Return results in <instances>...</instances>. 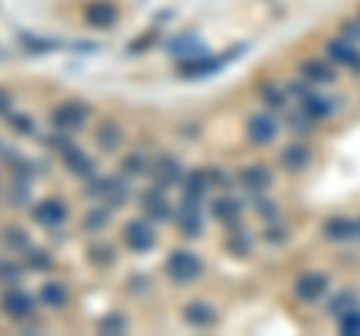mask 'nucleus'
Masks as SVG:
<instances>
[{
	"label": "nucleus",
	"mask_w": 360,
	"mask_h": 336,
	"mask_svg": "<svg viewBox=\"0 0 360 336\" xmlns=\"http://www.w3.org/2000/svg\"><path fill=\"white\" fill-rule=\"evenodd\" d=\"M285 91H288V96L297 99V108H300L312 123H324V120L333 117V111H336L333 99L324 96V93H319L309 82H303V84H300V82H291Z\"/></svg>",
	"instance_id": "obj_1"
},
{
	"label": "nucleus",
	"mask_w": 360,
	"mask_h": 336,
	"mask_svg": "<svg viewBox=\"0 0 360 336\" xmlns=\"http://www.w3.org/2000/svg\"><path fill=\"white\" fill-rule=\"evenodd\" d=\"M162 271L174 285H189L205 273V259L195 255L193 250H174V252H168Z\"/></svg>",
	"instance_id": "obj_2"
},
{
	"label": "nucleus",
	"mask_w": 360,
	"mask_h": 336,
	"mask_svg": "<svg viewBox=\"0 0 360 336\" xmlns=\"http://www.w3.org/2000/svg\"><path fill=\"white\" fill-rule=\"evenodd\" d=\"M324 58H328L336 70H348L354 78H360V46L348 37H330L324 42Z\"/></svg>",
	"instance_id": "obj_3"
},
{
	"label": "nucleus",
	"mask_w": 360,
	"mask_h": 336,
	"mask_svg": "<svg viewBox=\"0 0 360 336\" xmlns=\"http://www.w3.org/2000/svg\"><path fill=\"white\" fill-rule=\"evenodd\" d=\"M90 117V105L82 103V99H63L60 105L51 108V127L60 132H75L82 129Z\"/></svg>",
	"instance_id": "obj_4"
},
{
	"label": "nucleus",
	"mask_w": 360,
	"mask_h": 336,
	"mask_svg": "<svg viewBox=\"0 0 360 336\" xmlns=\"http://www.w3.org/2000/svg\"><path fill=\"white\" fill-rule=\"evenodd\" d=\"M225 60H231L229 54H195V58H186L180 60L177 66V75L186 78V82H198V78H207V75H217Z\"/></svg>",
	"instance_id": "obj_5"
},
{
	"label": "nucleus",
	"mask_w": 360,
	"mask_h": 336,
	"mask_svg": "<svg viewBox=\"0 0 360 336\" xmlns=\"http://www.w3.org/2000/svg\"><path fill=\"white\" fill-rule=\"evenodd\" d=\"M279 136V120L274 117V111H258V115L246 117V141L255 148H267Z\"/></svg>",
	"instance_id": "obj_6"
},
{
	"label": "nucleus",
	"mask_w": 360,
	"mask_h": 336,
	"mask_svg": "<svg viewBox=\"0 0 360 336\" xmlns=\"http://www.w3.org/2000/svg\"><path fill=\"white\" fill-rule=\"evenodd\" d=\"M291 291H295V297L300 300V304H319V300L330 291V276L321 273V271L300 273L295 279V285H291Z\"/></svg>",
	"instance_id": "obj_7"
},
{
	"label": "nucleus",
	"mask_w": 360,
	"mask_h": 336,
	"mask_svg": "<svg viewBox=\"0 0 360 336\" xmlns=\"http://www.w3.org/2000/svg\"><path fill=\"white\" fill-rule=\"evenodd\" d=\"M238 183L246 195H267V189L274 186V172L264 162H250L238 172Z\"/></svg>",
	"instance_id": "obj_8"
},
{
	"label": "nucleus",
	"mask_w": 360,
	"mask_h": 336,
	"mask_svg": "<svg viewBox=\"0 0 360 336\" xmlns=\"http://www.w3.org/2000/svg\"><path fill=\"white\" fill-rule=\"evenodd\" d=\"M123 243L129 246L132 252H150L156 246V231L150 226L148 217H139V219H129L127 226H123Z\"/></svg>",
	"instance_id": "obj_9"
},
{
	"label": "nucleus",
	"mask_w": 360,
	"mask_h": 336,
	"mask_svg": "<svg viewBox=\"0 0 360 336\" xmlns=\"http://www.w3.org/2000/svg\"><path fill=\"white\" fill-rule=\"evenodd\" d=\"M82 18H84L87 27L108 30L120 21V9H117V4H111V0H87L84 9H82Z\"/></svg>",
	"instance_id": "obj_10"
},
{
	"label": "nucleus",
	"mask_w": 360,
	"mask_h": 336,
	"mask_svg": "<svg viewBox=\"0 0 360 336\" xmlns=\"http://www.w3.org/2000/svg\"><path fill=\"white\" fill-rule=\"evenodd\" d=\"M297 70H300L303 82H309L312 87H330V84H336V78H340L336 66L328 58H307V60H300Z\"/></svg>",
	"instance_id": "obj_11"
},
{
	"label": "nucleus",
	"mask_w": 360,
	"mask_h": 336,
	"mask_svg": "<svg viewBox=\"0 0 360 336\" xmlns=\"http://www.w3.org/2000/svg\"><path fill=\"white\" fill-rule=\"evenodd\" d=\"M30 217L37 226H45V228H54V226H60V222H66V217H70V207H66V201L63 198H39L37 205L30 207Z\"/></svg>",
	"instance_id": "obj_12"
},
{
	"label": "nucleus",
	"mask_w": 360,
	"mask_h": 336,
	"mask_svg": "<svg viewBox=\"0 0 360 336\" xmlns=\"http://www.w3.org/2000/svg\"><path fill=\"white\" fill-rule=\"evenodd\" d=\"M201 201H189V198H184L180 201V207H177V228H180V234L184 238H189V240H195L201 231H205V214H201Z\"/></svg>",
	"instance_id": "obj_13"
},
{
	"label": "nucleus",
	"mask_w": 360,
	"mask_h": 336,
	"mask_svg": "<svg viewBox=\"0 0 360 336\" xmlns=\"http://www.w3.org/2000/svg\"><path fill=\"white\" fill-rule=\"evenodd\" d=\"M321 238L328 243H352L357 240V219L345 214H333L321 222Z\"/></svg>",
	"instance_id": "obj_14"
},
{
	"label": "nucleus",
	"mask_w": 360,
	"mask_h": 336,
	"mask_svg": "<svg viewBox=\"0 0 360 336\" xmlns=\"http://www.w3.org/2000/svg\"><path fill=\"white\" fill-rule=\"evenodd\" d=\"M0 309H4V316L13 318V321H27L33 316V309H37V304H33V297L27 291L6 288L4 297H0Z\"/></svg>",
	"instance_id": "obj_15"
},
{
	"label": "nucleus",
	"mask_w": 360,
	"mask_h": 336,
	"mask_svg": "<svg viewBox=\"0 0 360 336\" xmlns=\"http://www.w3.org/2000/svg\"><path fill=\"white\" fill-rule=\"evenodd\" d=\"M184 177H186V172H184V165H180V160L177 156H172V153H160L153 160V186H162V189H168V186H177V183H184Z\"/></svg>",
	"instance_id": "obj_16"
},
{
	"label": "nucleus",
	"mask_w": 360,
	"mask_h": 336,
	"mask_svg": "<svg viewBox=\"0 0 360 336\" xmlns=\"http://www.w3.org/2000/svg\"><path fill=\"white\" fill-rule=\"evenodd\" d=\"M210 214H213L217 222H222L225 228H234V226H240L243 222V201L238 195L225 193V195L210 201Z\"/></svg>",
	"instance_id": "obj_17"
},
{
	"label": "nucleus",
	"mask_w": 360,
	"mask_h": 336,
	"mask_svg": "<svg viewBox=\"0 0 360 336\" xmlns=\"http://www.w3.org/2000/svg\"><path fill=\"white\" fill-rule=\"evenodd\" d=\"M312 162V148L307 141H291L285 144L283 150H279V168L288 174H300V172H307Z\"/></svg>",
	"instance_id": "obj_18"
},
{
	"label": "nucleus",
	"mask_w": 360,
	"mask_h": 336,
	"mask_svg": "<svg viewBox=\"0 0 360 336\" xmlns=\"http://www.w3.org/2000/svg\"><path fill=\"white\" fill-rule=\"evenodd\" d=\"M141 210H144V217H148L150 222L153 219L156 222H165V219L174 217V207H172V201H168L162 186H150L148 193L141 195Z\"/></svg>",
	"instance_id": "obj_19"
},
{
	"label": "nucleus",
	"mask_w": 360,
	"mask_h": 336,
	"mask_svg": "<svg viewBox=\"0 0 360 336\" xmlns=\"http://www.w3.org/2000/svg\"><path fill=\"white\" fill-rule=\"evenodd\" d=\"M180 316H184V321L189 324V328H195V330H210L213 324L219 321L217 309H213L207 300H189V304L180 309Z\"/></svg>",
	"instance_id": "obj_20"
},
{
	"label": "nucleus",
	"mask_w": 360,
	"mask_h": 336,
	"mask_svg": "<svg viewBox=\"0 0 360 336\" xmlns=\"http://www.w3.org/2000/svg\"><path fill=\"white\" fill-rule=\"evenodd\" d=\"M180 189H184V198L189 201H201L205 205V195L210 193V181H207V172H189L184 177V183H180Z\"/></svg>",
	"instance_id": "obj_21"
},
{
	"label": "nucleus",
	"mask_w": 360,
	"mask_h": 336,
	"mask_svg": "<svg viewBox=\"0 0 360 336\" xmlns=\"http://www.w3.org/2000/svg\"><path fill=\"white\" fill-rule=\"evenodd\" d=\"M63 156V162H66V172L70 174H75V177H94V160H90V156L84 153V150H78L75 144L66 153H60Z\"/></svg>",
	"instance_id": "obj_22"
},
{
	"label": "nucleus",
	"mask_w": 360,
	"mask_h": 336,
	"mask_svg": "<svg viewBox=\"0 0 360 336\" xmlns=\"http://www.w3.org/2000/svg\"><path fill=\"white\" fill-rule=\"evenodd\" d=\"M252 246H255V238H252L250 231H243L240 226L229 228V238H225V250H229L234 259H246V255L252 252Z\"/></svg>",
	"instance_id": "obj_23"
},
{
	"label": "nucleus",
	"mask_w": 360,
	"mask_h": 336,
	"mask_svg": "<svg viewBox=\"0 0 360 336\" xmlns=\"http://www.w3.org/2000/svg\"><path fill=\"white\" fill-rule=\"evenodd\" d=\"M39 304L49 306V309H63L66 304H70V288H66V283H45L39 288Z\"/></svg>",
	"instance_id": "obj_24"
},
{
	"label": "nucleus",
	"mask_w": 360,
	"mask_h": 336,
	"mask_svg": "<svg viewBox=\"0 0 360 336\" xmlns=\"http://www.w3.org/2000/svg\"><path fill=\"white\" fill-rule=\"evenodd\" d=\"M258 99L267 105V111H283L288 105V91L274 82H262L258 84Z\"/></svg>",
	"instance_id": "obj_25"
},
{
	"label": "nucleus",
	"mask_w": 360,
	"mask_h": 336,
	"mask_svg": "<svg viewBox=\"0 0 360 336\" xmlns=\"http://www.w3.org/2000/svg\"><path fill=\"white\" fill-rule=\"evenodd\" d=\"M120 141H123V132L117 127V120H103L96 127V144L103 150H117L120 148Z\"/></svg>",
	"instance_id": "obj_26"
},
{
	"label": "nucleus",
	"mask_w": 360,
	"mask_h": 336,
	"mask_svg": "<svg viewBox=\"0 0 360 336\" xmlns=\"http://www.w3.org/2000/svg\"><path fill=\"white\" fill-rule=\"evenodd\" d=\"M354 306H360L357 291L345 288V291H340V295H333V297H330V304H328V316H330V318H340V316H345V312H348V309H354Z\"/></svg>",
	"instance_id": "obj_27"
},
{
	"label": "nucleus",
	"mask_w": 360,
	"mask_h": 336,
	"mask_svg": "<svg viewBox=\"0 0 360 336\" xmlns=\"http://www.w3.org/2000/svg\"><path fill=\"white\" fill-rule=\"evenodd\" d=\"M252 210H255V217L267 222V226H274V222H279V205L274 198H267V195H255L252 198Z\"/></svg>",
	"instance_id": "obj_28"
},
{
	"label": "nucleus",
	"mask_w": 360,
	"mask_h": 336,
	"mask_svg": "<svg viewBox=\"0 0 360 336\" xmlns=\"http://www.w3.org/2000/svg\"><path fill=\"white\" fill-rule=\"evenodd\" d=\"M165 51L168 54H180V58H195V54H201V39H195V37H177V39H172L165 46Z\"/></svg>",
	"instance_id": "obj_29"
},
{
	"label": "nucleus",
	"mask_w": 360,
	"mask_h": 336,
	"mask_svg": "<svg viewBox=\"0 0 360 336\" xmlns=\"http://www.w3.org/2000/svg\"><path fill=\"white\" fill-rule=\"evenodd\" d=\"M4 246L6 250H13V252H21V250H30V240H27V231L25 228H18V226H13V228H4Z\"/></svg>",
	"instance_id": "obj_30"
},
{
	"label": "nucleus",
	"mask_w": 360,
	"mask_h": 336,
	"mask_svg": "<svg viewBox=\"0 0 360 336\" xmlns=\"http://www.w3.org/2000/svg\"><path fill=\"white\" fill-rule=\"evenodd\" d=\"M87 255H90V261L99 264V267H111V264L117 261L115 246H108V243H94V246L87 250Z\"/></svg>",
	"instance_id": "obj_31"
},
{
	"label": "nucleus",
	"mask_w": 360,
	"mask_h": 336,
	"mask_svg": "<svg viewBox=\"0 0 360 336\" xmlns=\"http://www.w3.org/2000/svg\"><path fill=\"white\" fill-rule=\"evenodd\" d=\"M336 328H340V333H345V336H360V306L348 309L345 316L336 318Z\"/></svg>",
	"instance_id": "obj_32"
},
{
	"label": "nucleus",
	"mask_w": 360,
	"mask_h": 336,
	"mask_svg": "<svg viewBox=\"0 0 360 336\" xmlns=\"http://www.w3.org/2000/svg\"><path fill=\"white\" fill-rule=\"evenodd\" d=\"M96 328L103 330V333H127L129 321H127V316H120V312H108V316L99 318Z\"/></svg>",
	"instance_id": "obj_33"
},
{
	"label": "nucleus",
	"mask_w": 360,
	"mask_h": 336,
	"mask_svg": "<svg viewBox=\"0 0 360 336\" xmlns=\"http://www.w3.org/2000/svg\"><path fill=\"white\" fill-rule=\"evenodd\" d=\"M9 127H13L15 132H21V136H37V123H33L27 115H18V111H9V115L4 117Z\"/></svg>",
	"instance_id": "obj_34"
},
{
	"label": "nucleus",
	"mask_w": 360,
	"mask_h": 336,
	"mask_svg": "<svg viewBox=\"0 0 360 336\" xmlns=\"http://www.w3.org/2000/svg\"><path fill=\"white\" fill-rule=\"evenodd\" d=\"M120 172L123 174H132V177H139V174H144L148 172V160H144L141 153H129V156H123V162H120Z\"/></svg>",
	"instance_id": "obj_35"
},
{
	"label": "nucleus",
	"mask_w": 360,
	"mask_h": 336,
	"mask_svg": "<svg viewBox=\"0 0 360 336\" xmlns=\"http://www.w3.org/2000/svg\"><path fill=\"white\" fill-rule=\"evenodd\" d=\"M205 172H207V181H210V186H213V189H225V193H229L231 183L238 181V177H231L229 172H222L219 165H210V168H205Z\"/></svg>",
	"instance_id": "obj_36"
},
{
	"label": "nucleus",
	"mask_w": 360,
	"mask_h": 336,
	"mask_svg": "<svg viewBox=\"0 0 360 336\" xmlns=\"http://www.w3.org/2000/svg\"><path fill=\"white\" fill-rule=\"evenodd\" d=\"M108 219H111V207H96V210H90V217H84L82 228L84 231H99Z\"/></svg>",
	"instance_id": "obj_37"
},
{
	"label": "nucleus",
	"mask_w": 360,
	"mask_h": 336,
	"mask_svg": "<svg viewBox=\"0 0 360 336\" xmlns=\"http://www.w3.org/2000/svg\"><path fill=\"white\" fill-rule=\"evenodd\" d=\"M27 267H30V271L45 273V271H51V267H54V261H51V255L45 250H27Z\"/></svg>",
	"instance_id": "obj_38"
},
{
	"label": "nucleus",
	"mask_w": 360,
	"mask_h": 336,
	"mask_svg": "<svg viewBox=\"0 0 360 336\" xmlns=\"http://www.w3.org/2000/svg\"><path fill=\"white\" fill-rule=\"evenodd\" d=\"M21 273H25V271H21L15 261H4V259H0V279H4L6 285H18L21 283Z\"/></svg>",
	"instance_id": "obj_39"
},
{
	"label": "nucleus",
	"mask_w": 360,
	"mask_h": 336,
	"mask_svg": "<svg viewBox=\"0 0 360 336\" xmlns=\"http://www.w3.org/2000/svg\"><path fill=\"white\" fill-rule=\"evenodd\" d=\"M156 42V27L153 30H148V33H141L139 39H132L129 42V54H141V51H148L150 46Z\"/></svg>",
	"instance_id": "obj_40"
},
{
	"label": "nucleus",
	"mask_w": 360,
	"mask_h": 336,
	"mask_svg": "<svg viewBox=\"0 0 360 336\" xmlns=\"http://www.w3.org/2000/svg\"><path fill=\"white\" fill-rule=\"evenodd\" d=\"M288 240V231L283 228V226H276V222H274V226H267L264 228V243H270V246H283Z\"/></svg>",
	"instance_id": "obj_41"
},
{
	"label": "nucleus",
	"mask_w": 360,
	"mask_h": 336,
	"mask_svg": "<svg viewBox=\"0 0 360 336\" xmlns=\"http://www.w3.org/2000/svg\"><path fill=\"white\" fill-rule=\"evenodd\" d=\"M340 33H342V37H348V39H354L360 46V15L357 18H345L340 25Z\"/></svg>",
	"instance_id": "obj_42"
},
{
	"label": "nucleus",
	"mask_w": 360,
	"mask_h": 336,
	"mask_svg": "<svg viewBox=\"0 0 360 336\" xmlns=\"http://www.w3.org/2000/svg\"><path fill=\"white\" fill-rule=\"evenodd\" d=\"M9 111H13V96H9L4 87H0V117H6Z\"/></svg>",
	"instance_id": "obj_43"
},
{
	"label": "nucleus",
	"mask_w": 360,
	"mask_h": 336,
	"mask_svg": "<svg viewBox=\"0 0 360 336\" xmlns=\"http://www.w3.org/2000/svg\"><path fill=\"white\" fill-rule=\"evenodd\" d=\"M357 240H360V217H357Z\"/></svg>",
	"instance_id": "obj_44"
}]
</instances>
